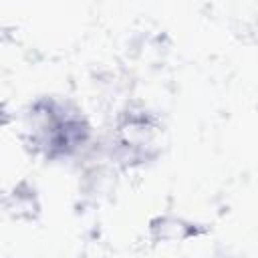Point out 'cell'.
Instances as JSON below:
<instances>
[{
  "mask_svg": "<svg viewBox=\"0 0 258 258\" xmlns=\"http://www.w3.org/2000/svg\"><path fill=\"white\" fill-rule=\"evenodd\" d=\"M161 123L147 109H125L115 125V145L119 157L129 165H141L159 153Z\"/></svg>",
  "mask_w": 258,
  "mask_h": 258,
  "instance_id": "2",
  "label": "cell"
},
{
  "mask_svg": "<svg viewBox=\"0 0 258 258\" xmlns=\"http://www.w3.org/2000/svg\"><path fill=\"white\" fill-rule=\"evenodd\" d=\"M26 143L46 159H67L91 139V125L83 111L69 101L42 97L34 101L24 119Z\"/></svg>",
  "mask_w": 258,
  "mask_h": 258,
  "instance_id": "1",
  "label": "cell"
}]
</instances>
